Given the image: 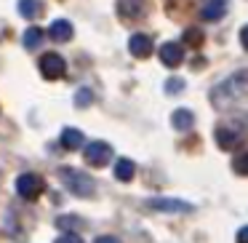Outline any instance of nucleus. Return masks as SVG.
<instances>
[{"instance_id": "dca6fc26", "label": "nucleus", "mask_w": 248, "mask_h": 243, "mask_svg": "<svg viewBox=\"0 0 248 243\" xmlns=\"http://www.w3.org/2000/svg\"><path fill=\"white\" fill-rule=\"evenodd\" d=\"M43 30H38V27H30L27 30V32H24V49H30V51H32V49H38V46L40 43H43Z\"/></svg>"}, {"instance_id": "7ed1b4c3", "label": "nucleus", "mask_w": 248, "mask_h": 243, "mask_svg": "<svg viewBox=\"0 0 248 243\" xmlns=\"http://www.w3.org/2000/svg\"><path fill=\"white\" fill-rule=\"evenodd\" d=\"M40 72H43L46 81H59V78H64V72H67L64 56L56 54V51L43 54V56H40Z\"/></svg>"}, {"instance_id": "f3484780", "label": "nucleus", "mask_w": 248, "mask_h": 243, "mask_svg": "<svg viewBox=\"0 0 248 243\" xmlns=\"http://www.w3.org/2000/svg\"><path fill=\"white\" fill-rule=\"evenodd\" d=\"M56 227H62V230H75V227H83V219H78V216H59L56 219Z\"/></svg>"}, {"instance_id": "4be33fe9", "label": "nucleus", "mask_w": 248, "mask_h": 243, "mask_svg": "<svg viewBox=\"0 0 248 243\" xmlns=\"http://www.w3.org/2000/svg\"><path fill=\"white\" fill-rule=\"evenodd\" d=\"M93 243H120V241H118V238H115V235H99V238H96V241H93Z\"/></svg>"}, {"instance_id": "6ab92c4d", "label": "nucleus", "mask_w": 248, "mask_h": 243, "mask_svg": "<svg viewBox=\"0 0 248 243\" xmlns=\"http://www.w3.org/2000/svg\"><path fill=\"white\" fill-rule=\"evenodd\" d=\"M184 43H189V46H195V49H198V46L203 43V32H200V30H195V27H189L187 32H184Z\"/></svg>"}, {"instance_id": "9b49d317", "label": "nucleus", "mask_w": 248, "mask_h": 243, "mask_svg": "<svg viewBox=\"0 0 248 243\" xmlns=\"http://www.w3.org/2000/svg\"><path fill=\"white\" fill-rule=\"evenodd\" d=\"M43 11H46L43 0H19V14L24 19H38L43 16Z\"/></svg>"}, {"instance_id": "412c9836", "label": "nucleus", "mask_w": 248, "mask_h": 243, "mask_svg": "<svg viewBox=\"0 0 248 243\" xmlns=\"http://www.w3.org/2000/svg\"><path fill=\"white\" fill-rule=\"evenodd\" d=\"M56 243H83V238H78V235H62V238H56Z\"/></svg>"}, {"instance_id": "4468645a", "label": "nucleus", "mask_w": 248, "mask_h": 243, "mask_svg": "<svg viewBox=\"0 0 248 243\" xmlns=\"http://www.w3.org/2000/svg\"><path fill=\"white\" fill-rule=\"evenodd\" d=\"M136 174V163L128 161V158H120L118 163H115V177L120 179V182H131Z\"/></svg>"}, {"instance_id": "39448f33", "label": "nucleus", "mask_w": 248, "mask_h": 243, "mask_svg": "<svg viewBox=\"0 0 248 243\" xmlns=\"http://www.w3.org/2000/svg\"><path fill=\"white\" fill-rule=\"evenodd\" d=\"M147 206L155 211H166V214H187V211H192V206L187 200H176V198H152Z\"/></svg>"}, {"instance_id": "20e7f679", "label": "nucleus", "mask_w": 248, "mask_h": 243, "mask_svg": "<svg viewBox=\"0 0 248 243\" xmlns=\"http://www.w3.org/2000/svg\"><path fill=\"white\" fill-rule=\"evenodd\" d=\"M112 161V147L107 142H91L86 147V163L93 168H104L107 163Z\"/></svg>"}, {"instance_id": "a211bd4d", "label": "nucleus", "mask_w": 248, "mask_h": 243, "mask_svg": "<svg viewBox=\"0 0 248 243\" xmlns=\"http://www.w3.org/2000/svg\"><path fill=\"white\" fill-rule=\"evenodd\" d=\"M91 102H93V91H91V88H80V91L75 94V104H78V107H88Z\"/></svg>"}, {"instance_id": "f257e3e1", "label": "nucleus", "mask_w": 248, "mask_h": 243, "mask_svg": "<svg viewBox=\"0 0 248 243\" xmlns=\"http://www.w3.org/2000/svg\"><path fill=\"white\" fill-rule=\"evenodd\" d=\"M62 179H64L67 190L78 198H93L96 187H93V179L83 171H75V168H62Z\"/></svg>"}, {"instance_id": "5701e85b", "label": "nucleus", "mask_w": 248, "mask_h": 243, "mask_svg": "<svg viewBox=\"0 0 248 243\" xmlns=\"http://www.w3.org/2000/svg\"><path fill=\"white\" fill-rule=\"evenodd\" d=\"M168 91H179V88H184V81H168Z\"/></svg>"}, {"instance_id": "f8f14e48", "label": "nucleus", "mask_w": 248, "mask_h": 243, "mask_svg": "<svg viewBox=\"0 0 248 243\" xmlns=\"http://www.w3.org/2000/svg\"><path fill=\"white\" fill-rule=\"evenodd\" d=\"M59 142L64 145V150H80L83 142H86V136H83V131H78V129H64Z\"/></svg>"}, {"instance_id": "f03ea898", "label": "nucleus", "mask_w": 248, "mask_h": 243, "mask_svg": "<svg viewBox=\"0 0 248 243\" xmlns=\"http://www.w3.org/2000/svg\"><path fill=\"white\" fill-rule=\"evenodd\" d=\"M46 190V182L40 174H22V177L16 179V193L22 195L24 200H35L40 198Z\"/></svg>"}, {"instance_id": "2eb2a0df", "label": "nucleus", "mask_w": 248, "mask_h": 243, "mask_svg": "<svg viewBox=\"0 0 248 243\" xmlns=\"http://www.w3.org/2000/svg\"><path fill=\"white\" fill-rule=\"evenodd\" d=\"M216 142H219L221 150H235L237 142H240V136H237L232 129H216Z\"/></svg>"}, {"instance_id": "9d476101", "label": "nucleus", "mask_w": 248, "mask_h": 243, "mask_svg": "<svg viewBox=\"0 0 248 243\" xmlns=\"http://www.w3.org/2000/svg\"><path fill=\"white\" fill-rule=\"evenodd\" d=\"M224 14H227V0H205L203 8H200V16L205 22H219Z\"/></svg>"}, {"instance_id": "423d86ee", "label": "nucleus", "mask_w": 248, "mask_h": 243, "mask_svg": "<svg viewBox=\"0 0 248 243\" xmlns=\"http://www.w3.org/2000/svg\"><path fill=\"white\" fill-rule=\"evenodd\" d=\"M128 51L136 56V59H144V56H150V54H152V38H150V35H144V32L131 35Z\"/></svg>"}, {"instance_id": "1a4fd4ad", "label": "nucleus", "mask_w": 248, "mask_h": 243, "mask_svg": "<svg viewBox=\"0 0 248 243\" xmlns=\"http://www.w3.org/2000/svg\"><path fill=\"white\" fill-rule=\"evenodd\" d=\"M144 11H147L144 0H118V14L123 19H139L144 16Z\"/></svg>"}, {"instance_id": "ddd939ff", "label": "nucleus", "mask_w": 248, "mask_h": 243, "mask_svg": "<svg viewBox=\"0 0 248 243\" xmlns=\"http://www.w3.org/2000/svg\"><path fill=\"white\" fill-rule=\"evenodd\" d=\"M171 123H173V129H176V131H189V129H192V123H195L192 110H173Z\"/></svg>"}, {"instance_id": "aec40b11", "label": "nucleus", "mask_w": 248, "mask_h": 243, "mask_svg": "<svg viewBox=\"0 0 248 243\" xmlns=\"http://www.w3.org/2000/svg\"><path fill=\"white\" fill-rule=\"evenodd\" d=\"M246 161H248V155H246V152H240V155H237V158H235V171H237V174H240V177H243V174H246V171H248V166H246Z\"/></svg>"}, {"instance_id": "0eeeda50", "label": "nucleus", "mask_w": 248, "mask_h": 243, "mask_svg": "<svg viewBox=\"0 0 248 243\" xmlns=\"http://www.w3.org/2000/svg\"><path fill=\"white\" fill-rule=\"evenodd\" d=\"M72 35H75V30H72V24L67 22V19L51 22V27H48V38L51 40H56V43H70Z\"/></svg>"}, {"instance_id": "b1692460", "label": "nucleus", "mask_w": 248, "mask_h": 243, "mask_svg": "<svg viewBox=\"0 0 248 243\" xmlns=\"http://www.w3.org/2000/svg\"><path fill=\"white\" fill-rule=\"evenodd\" d=\"M246 235H248V230H246V227H240V232H237V243H246Z\"/></svg>"}, {"instance_id": "6e6552de", "label": "nucleus", "mask_w": 248, "mask_h": 243, "mask_svg": "<svg viewBox=\"0 0 248 243\" xmlns=\"http://www.w3.org/2000/svg\"><path fill=\"white\" fill-rule=\"evenodd\" d=\"M160 62L166 67H179L184 62V49L179 43H163L160 46Z\"/></svg>"}]
</instances>
